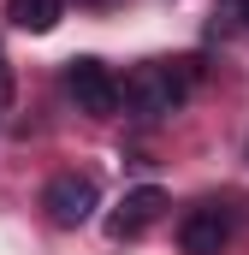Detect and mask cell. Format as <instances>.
I'll return each instance as SVG.
<instances>
[{
  "label": "cell",
  "instance_id": "3",
  "mask_svg": "<svg viewBox=\"0 0 249 255\" xmlns=\"http://www.w3.org/2000/svg\"><path fill=\"white\" fill-rule=\"evenodd\" d=\"M65 89H71V101H77L83 113H95V119H107V113L119 107V77L101 60H71L65 65Z\"/></svg>",
  "mask_w": 249,
  "mask_h": 255
},
{
  "label": "cell",
  "instance_id": "7",
  "mask_svg": "<svg viewBox=\"0 0 249 255\" xmlns=\"http://www.w3.org/2000/svg\"><path fill=\"white\" fill-rule=\"evenodd\" d=\"M12 107V65H6V54H0V113Z\"/></svg>",
  "mask_w": 249,
  "mask_h": 255
},
{
  "label": "cell",
  "instance_id": "5",
  "mask_svg": "<svg viewBox=\"0 0 249 255\" xmlns=\"http://www.w3.org/2000/svg\"><path fill=\"white\" fill-rule=\"evenodd\" d=\"M178 244H184V255H220L232 244V220L220 208H196V214H184V226H178Z\"/></svg>",
  "mask_w": 249,
  "mask_h": 255
},
{
  "label": "cell",
  "instance_id": "4",
  "mask_svg": "<svg viewBox=\"0 0 249 255\" xmlns=\"http://www.w3.org/2000/svg\"><path fill=\"white\" fill-rule=\"evenodd\" d=\"M160 214H166V190H154V184H136V190H124L119 214L107 220V232H113L119 244H130V238H142V232H148Z\"/></svg>",
  "mask_w": 249,
  "mask_h": 255
},
{
  "label": "cell",
  "instance_id": "8",
  "mask_svg": "<svg viewBox=\"0 0 249 255\" xmlns=\"http://www.w3.org/2000/svg\"><path fill=\"white\" fill-rule=\"evenodd\" d=\"M238 18H244V24H249V0H244V6H238Z\"/></svg>",
  "mask_w": 249,
  "mask_h": 255
},
{
  "label": "cell",
  "instance_id": "1",
  "mask_svg": "<svg viewBox=\"0 0 249 255\" xmlns=\"http://www.w3.org/2000/svg\"><path fill=\"white\" fill-rule=\"evenodd\" d=\"M196 83V60H172V65H136L130 77L119 83V101L136 113V119H166L178 113Z\"/></svg>",
  "mask_w": 249,
  "mask_h": 255
},
{
  "label": "cell",
  "instance_id": "6",
  "mask_svg": "<svg viewBox=\"0 0 249 255\" xmlns=\"http://www.w3.org/2000/svg\"><path fill=\"white\" fill-rule=\"evenodd\" d=\"M6 18L18 30H30V36H48L65 18V0H6Z\"/></svg>",
  "mask_w": 249,
  "mask_h": 255
},
{
  "label": "cell",
  "instance_id": "2",
  "mask_svg": "<svg viewBox=\"0 0 249 255\" xmlns=\"http://www.w3.org/2000/svg\"><path fill=\"white\" fill-rule=\"evenodd\" d=\"M95 202H101V184L89 178V172H60L48 190H42V208H48V220L54 226H83L89 214H95Z\"/></svg>",
  "mask_w": 249,
  "mask_h": 255
},
{
  "label": "cell",
  "instance_id": "9",
  "mask_svg": "<svg viewBox=\"0 0 249 255\" xmlns=\"http://www.w3.org/2000/svg\"><path fill=\"white\" fill-rule=\"evenodd\" d=\"M89 6H95V0H89Z\"/></svg>",
  "mask_w": 249,
  "mask_h": 255
}]
</instances>
